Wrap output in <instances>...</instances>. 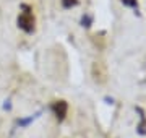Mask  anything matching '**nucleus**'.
Masks as SVG:
<instances>
[{
    "label": "nucleus",
    "mask_w": 146,
    "mask_h": 138,
    "mask_svg": "<svg viewBox=\"0 0 146 138\" xmlns=\"http://www.w3.org/2000/svg\"><path fill=\"white\" fill-rule=\"evenodd\" d=\"M21 8H23V11L18 16V26L25 33H33L34 31V23H36L34 15H33V8L29 5H23Z\"/></svg>",
    "instance_id": "1"
},
{
    "label": "nucleus",
    "mask_w": 146,
    "mask_h": 138,
    "mask_svg": "<svg viewBox=\"0 0 146 138\" xmlns=\"http://www.w3.org/2000/svg\"><path fill=\"white\" fill-rule=\"evenodd\" d=\"M50 109H52V112H54V115H55V119H57L58 122H62L63 119L67 117L68 104H67V101H63V99H58V101H54V102H52Z\"/></svg>",
    "instance_id": "2"
},
{
    "label": "nucleus",
    "mask_w": 146,
    "mask_h": 138,
    "mask_svg": "<svg viewBox=\"0 0 146 138\" xmlns=\"http://www.w3.org/2000/svg\"><path fill=\"white\" fill-rule=\"evenodd\" d=\"M62 5L65 7V8H70V7L78 5V0H62Z\"/></svg>",
    "instance_id": "3"
},
{
    "label": "nucleus",
    "mask_w": 146,
    "mask_h": 138,
    "mask_svg": "<svg viewBox=\"0 0 146 138\" xmlns=\"http://www.w3.org/2000/svg\"><path fill=\"white\" fill-rule=\"evenodd\" d=\"M122 3L127 5V7H133V8H135L136 7V0H122Z\"/></svg>",
    "instance_id": "4"
}]
</instances>
